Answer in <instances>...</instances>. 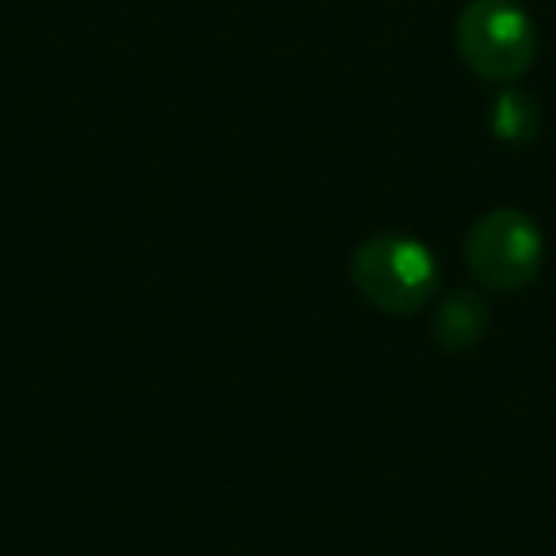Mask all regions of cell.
Wrapping results in <instances>:
<instances>
[{
    "label": "cell",
    "instance_id": "1",
    "mask_svg": "<svg viewBox=\"0 0 556 556\" xmlns=\"http://www.w3.org/2000/svg\"><path fill=\"white\" fill-rule=\"evenodd\" d=\"M439 260L419 237L374 232L351 255V282L358 298L386 317H412L439 294Z\"/></svg>",
    "mask_w": 556,
    "mask_h": 556
},
{
    "label": "cell",
    "instance_id": "2",
    "mask_svg": "<svg viewBox=\"0 0 556 556\" xmlns=\"http://www.w3.org/2000/svg\"><path fill=\"white\" fill-rule=\"evenodd\" d=\"M457 58L492 85H515L538 58V27L515 0H469L454 24Z\"/></svg>",
    "mask_w": 556,
    "mask_h": 556
},
{
    "label": "cell",
    "instance_id": "3",
    "mask_svg": "<svg viewBox=\"0 0 556 556\" xmlns=\"http://www.w3.org/2000/svg\"><path fill=\"white\" fill-rule=\"evenodd\" d=\"M469 275L492 294H518L545 263V232L522 210H488L465 232Z\"/></svg>",
    "mask_w": 556,
    "mask_h": 556
},
{
    "label": "cell",
    "instance_id": "4",
    "mask_svg": "<svg viewBox=\"0 0 556 556\" xmlns=\"http://www.w3.org/2000/svg\"><path fill=\"white\" fill-rule=\"evenodd\" d=\"M488 325H492V313L484 298L477 290H454L434 309L431 332L442 351H472L488 336Z\"/></svg>",
    "mask_w": 556,
    "mask_h": 556
},
{
    "label": "cell",
    "instance_id": "5",
    "mask_svg": "<svg viewBox=\"0 0 556 556\" xmlns=\"http://www.w3.org/2000/svg\"><path fill=\"white\" fill-rule=\"evenodd\" d=\"M488 126L500 141L507 146H530L541 130V108L530 92L515 85H503V92L492 100V111H488Z\"/></svg>",
    "mask_w": 556,
    "mask_h": 556
}]
</instances>
